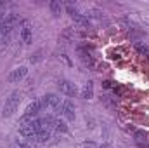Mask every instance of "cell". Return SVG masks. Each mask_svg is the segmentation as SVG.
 <instances>
[{
    "mask_svg": "<svg viewBox=\"0 0 149 148\" xmlns=\"http://www.w3.org/2000/svg\"><path fill=\"white\" fill-rule=\"evenodd\" d=\"M21 99H23V92L14 91V92L5 99V105H3V110H2V117H3V118H5V117H10L14 111L17 110V106H19Z\"/></svg>",
    "mask_w": 149,
    "mask_h": 148,
    "instance_id": "7a4b0ae2",
    "label": "cell"
},
{
    "mask_svg": "<svg viewBox=\"0 0 149 148\" xmlns=\"http://www.w3.org/2000/svg\"><path fill=\"white\" fill-rule=\"evenodd\" d=\"M99 148H113V147H111V145H108V143H106V145H101Z\"/></svg>",
    "mask_w": 149,
    "mask_h": 148,
    "instance_id": "d6986e66",
    "label": "cell"
},
{
    "mask_svg": "<svg viewBox=\"0 0 149 148\" xmlns=\"http://www.w3.org/2000/svg\"><path fill=\"white\" fill-rule=\"evenodd\" d=\"M19 132L26 138H35L38 134V117H21Z\"/></svg>",
    "mask_w": 149,
    "mask_h": 148,
    "instance_id": "6da1fadb",
    "label": "cell"
},
{
    "mask_svg": "<svg viewBox=\"0 0 149 148\" xmlns=\"http://www.w3.org/2000/svg\"><path fill=\"white\" fill-rule=\"evenodd\" d=\"M54 127H56V118L54 117L47 115V117L38 118V132H50V131H54Z\"/></svg>",
    "mask_w": 149,
    "mask_h": 148,
    "instance_id": "277c9868",
    "label": "cell"
},
{
    "mask_svg": "<svg viewBox=\"0 0 149 148\" xmlns=\"http://www.w3.org/2000/svg\"><path fill=\"white\" fill-rule=\"evenodd\" d=\"M63 103H61V98L57 94H45L42 98V108L45 110H50V111H57L61 110Z\"/></svg>",
    "mask_w": 149,
    "mask_h": 148,
    "instance_id": "3957f363",
    "label": "cell"
},
{
    "mask_svg": "<svg viewBox=\"0 0 149 148\" xmlns=\"http://www.w3.org/2000/svg\"><path fill=\"white\" fill-rule=\"evenodd\" d=\"M61 113L64 115L66 120H74V105L71 103V99H64V101H63Z\"/></svg>",
    "mask_w": 149,
    "mask_h": 148,
    "instance_id": "52a82bcc",
    "label": "cell"
},
{
    "mask_svg": "<svg viewBox=\"0 0 149 148\" xmlns=\"http://www.w3.org/2000/svg\"><path fill=\"white\" fill-rule=\"evenodd\" d=\"M50 11H52V14H61V2H57V0H52L50 2Z\"/></svg>",
    "mask_w": 149,
    "mask_h": 148,
    "instance_id": "9a60e30c",
    "label": "cell"
},
{
    "mask_svg": "<svg viewBox=\"0 0 149 148\" xmlns=\"http://www.w3.org/2000/svg\"><path fill=\"white\" fill-rule=\"evenodd\" d=\"M42 110V99H37L33 103L28 105V108L24 110V115L23 117H37V113Z\"/></svg>",
    "mask_w": 149,
    "mask_h": 148,
    "instance_id": "30bf717a",
    "label": "cell"
},
{
    "mask_svg": "<svg viewBox=\"0 0 149 148\" xmlns=\"http://www.w3.org/2000/svg\"><path fill=\"white\" fill-rule=\"evenodd\" d=\"M92 96H94V84H92V82H87V84L83 85L81 92H80V98H83V99H90Z\"/></svg>",
    "mask_w": 149,
    "mask_h": 148,
    "instance_id": "7c38bea8",
    "label": "cell"
},
{
    "mask_svg": "<svg viewBox=\"0 0 149 148\" xmlns=\"http://www.w3.org/2000/svg\"><path fill=\"white\" fill-rule=\"evenodd\" d=\"M57 85H59V89H61V92L63 94H66V96H76V92H78V89H76V85H74L73 82H70V80H66V78H61L59 82H57Z\"/></svg>",
    "mask_w": 149,
    "mask_h": 148,
    "instance_id": "5b68a950",
    "label": "cell"
},
{
    "mask_svg": "<svg viewBox=\"0 0 149 148\" xmlns=\"http://www.w3.org/2000/svg\"><path fill=\"white\" fill-rule=\"evenodd\" d=\"M134 138H135V141H137V145L142 148H149V132L148 131H135V134H134Z\"/></svg>",
    "mask_w": 149,
    "mask_h": 148,
    "instance_id": "9c48e42d",
    "label": "cell"
},
{
    "mask_svg": "<svg viewBox=\"0 0 149 148\" xmlns=\"http://www.w3.org/2000/svg\"><path fill=\"white\" fill-rule=\"evenodd\" d=\"M81 148H99V147H97L94 141H85V143L81 145Z\"/></svg>",
    "mask_w": 149,
    "mask_h": 148,
    "instance_id": "e0dca14e",
    "label": "cell"
},
{
    "mask_svg": "<svg viewBox=\"0 0 149 148\" xmlns=\"http://www.w3.org/2000/svg\"><path fill=\"white\" fill-rule=\"evenodd\" d=\"M12 148H30L28 145H24V143H19V141H16L14 145H12Z\"/></svg>",
    "mask_w": 149,
    "mask_h": 148,
    "instance_id": "ac0fdd59",
    "label": "cell"
},
{
    "mask_svg": "<svg viewBox=\"0 0 149 148\" xmlns=\"http://www.w3.org/2000/svg\"><path fill=\"white\" fill-rule=\"evenodd\" d=\"M54 129H56L57 132H66V131H68V125H66L64 120L59 118V120H56V127H54Z\"/></svg>",
    "mask_w": 149,
    "mask_h": 148,
    "instance_id": "5bb4252c",
    "label": "cell"
},
{
    "mask_svg": "<svg viewBox=\"0 0 149 148\" xmlns=\"http://www.w3.org/2000/svg\"><path fill=\"white\" fill-rule=\"evenodd\" d=\"M28 73V68L26 66H19V68H16V70H12L9 77H7V80H9V84H17V82H21L24 77Z\"/></svg>",
    "mask_w": 149,
    "mask_h": 148,
    "instance_id": "8992f818",
    "label": "cell"
},
{
    "mask_svg": "<svg viewBox=\"0 0 149 148\" xmlns=\"http://www.w3.org/2000/svg\"><path fill=\"white\" fill-rule=\"evenodd\" d=\"M141 54H149V49L146 47V45H142V44H137V47H135Z\"/></svg>",
    "mask_w": 149,
    "mask_h": 148,
    "instance_id": "2e32d148",
    "label": "cell"
},
{
    "mask_svg": "<svg viewBox=\"0 0 149 148\" xmlns=\"http://www.w3.org/2000/svg\"><path fill=\"white\" fill-rule=\"evenodd\" d=\"M68 12H70V16H71V19H73L74 23H78L80 26H88V19H87L85 16H81L80 12L73 11L71 7H68Z\"/></svg>",
    "mask_w": 149,
    "mask_h": 148,
    "instance_id": "8fae6325",
    "label": "cell"
},
{
    "mask_svg": "<svg viewBox=\"0 0 149 148\" xmlns=\"http://www.w3.org/2000/svg\"><path fill=\"white\" fill-rule=\"evenodd\" d=\"M21 40H23L26 45H30V44H31V40H33L31 25H30L28 21H24V23H23V28H21Z\"/></svg>",
    "mask_w": 149,
    "mask_h": 148,
    "instance_id": "ba28073f",
    "label": "cell"
},
{
    "mask_svg": "<svg viewBox=\"0 0 149 148\" xmlns=\"http://www.w3.org/2000/svg\"><path fill=\"white\" fill-rule=\"evenodd\" d=\"M33 140L38 141V143H47V141L50 140V132H38Z\"/></svg>",
    "mask_w": 149,
    "mask_h": 148,
    "instance_id": "4fadbf2b",
    "label": "cell"
}]
</instances>
